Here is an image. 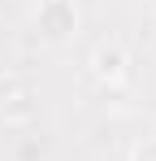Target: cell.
Segmentation results:
<instances>
[{"instance_id": "277c9868", "label": "cell", "mask_w": 156, "mask_h": 161, "mask_svg": "<svg viewBox=\"0 0 156 161\" xmlns=\"http://www.w3.org/2000/svg\"><path fill=\"white\" fill-rule=\"evenodd\" d=\"M148 4H152V9H156V0H148Z\"/></svg>"}, {"instance_id": "7a4b0ae2", "label": "cell", "mask_w": 156, "mask_h": 161, "mask_svg": "<svg viewBox=\"0 0 156 161\" xmlns=\"http://www.w3.org/2000/svg\"><path fill=\"white\" fill-rule=\"evenodd\" d=\"M126 65H130V57H126V48H122L117 39H113V44H100L96 57H91V70H96V79H104V83L122 79V74H126Z\"/></svg>"}, {"instance_id": "3957f363", "label": "cell", "mask_w": 156, "mask_h": 161, "mask_svg": "<svg viewBox=\"0 0 156 161\" xmlns=\"http://www.w3.org/2000/svg\"><path fill=\"white\" fill-rule=\"evenodd\" d=\"M130 161H156V135H152V139H143V144H134Z\"/></svg>"}, {"instance_id": "6da1fadb", "label": "cell", "mask_w": 156, "mask_h": 161, "mask_svg": "<svg viewBox=\"0 0 156 161\" xmlns=\"http://www.w3.org/2000/svg\"><path fill=\"white\" fill-rule=\"evenodd\" d=\"M30 22L44 44H70L82 26V9H78V0H39Z\"/></svg>"}]
</instances>
